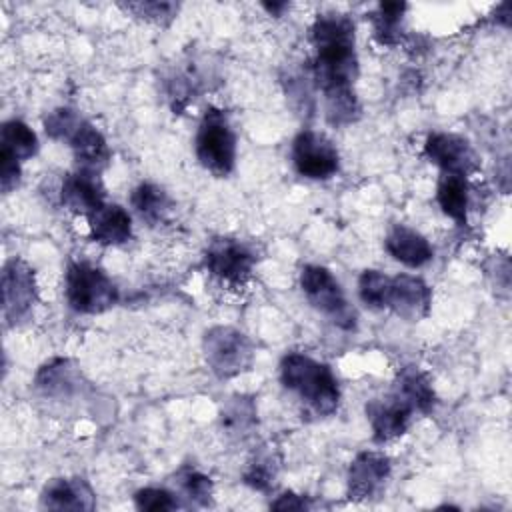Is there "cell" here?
Wrapping results in <instances>:
<instances>
[{
  "instance_id": "1",
  "label": "cell",
  "mask_w": 512,
  "mask_h": 512,
  "mask_svg": "<svg viewBox=\"0 0 512 512\" xmlns=\"http://www.w3.org/2000/svg\"><path fill=\"white\" fill-rule=\"evenodd\" d=\"M310 40L314 46V80L324 94L326 118L330 124L342 126L356 120L360 108L354 94L358 74L354 22L346 14H318Z\"/></svg>"
},
{
  "instance_id": "2",
  "label": "cell",
  "mask_w": 512,
  "mask_h": 512,
  "mask_svg": "<svg viewBox=\"0 0 512 512\" xmlns=\"http://www.w3.org/2000/svg\"><path fill=\"white\" fill-rule=\"evenodd\" d=\"M280 380L316 416H330L340 404V386L332 370L302 352H290L280 362Z\"/></svg>"
},
{
  "instance_id": "3",
  "label": "cell",
  "mask_w": 512,
  "mask_h": 512,
  "mask_svg": "<svg viewBox=\"0 0 512 512\" xmlns=\"http://www.w3.org/2000/svg\"><path fill=\"white\" fill-rule=\"evenodd\" d=\"M64 294L68 306L78 314H100L118 302V288L112 278L90 262L68 266Z\"/></svg>"
},
{
  "instance_id": "4",
  "label": "cell",
  "mask_w": 512,
  "mask_h": 512,
  "mask_svg": "<svg viewBox=\"0 0 512 512\" xmlns=\"http://www.w3.org/2000/svg\"><path fill=\"white\" fill-rule=\"evenodd\" d=\"M196 158L210 174L222 178L234 170L236 162V136L224 112L206 110L194 140Z\"/></svg>"
},
{
  "instance_id": "5",
  "label": "cell",
  "mask_w": 512,
  "mask_h": 512,
  "mask_svg": "<svg viewBox=\"0 0 512 512\" xmlns=\"http://www.w3.org/2000/svg\"><path fill=\"white\" fill-rule=\"evenodd\" d=\"M204 360L218 378H232L246 372L254 360V344L232 326H214L202 340Z\"/></svg>"
},
{
  "instance_id": "6",
  "label": "cell",
  "mask_w": 512,
  "mask_h": 512,
  "mask_svg": "<svg viewBox=\"0 0 512 512\" xmlns=\"http://www.w3.org/2000/svg\"><path fill=\"white\" fill-rule=\"evenodd\" d=\"M300 288L306 300L324 316H328L340 328H354L356 314L350 308L344 290L332 272L318 264H308L300 272Z\"/></svg>"
},
{
  "instance_id": "7",
  "label": "cell",
  "mask_w": 512,
  "mask_h": 512,
  "mask_svg": "<svg viewBox=\"0 0 512 512\" xmlns=\"http://www.w3.org/2000/svg\"><path fill=\"white\" fill-rule=\"evenodd\" d=\"M204 264L208 272L224 284L240 286L244 284L256 264V252L250 244L236 238H218L214 240L206 254Z\"/></svg>"
},
{
  "instance_id": "8",
  "label": "cell",
  "mask_w": 512,
  "mask_h": 512,
  "mask_svg": "<svg viewBox=\"0 0 512 512\" xmlns=\"http://www.w3.org/2000/svg\"><path fill=\"white\" fill-rule=\"evenodd\" d=\"M292 162L300 176L328 180L338 172L340 156L330 138L314 130H302L292 142Z\"/></svg>"
},
{
  "instance_id": "9",
  "label": "cell",
  "mask_w": 512,
  "mask_h": 512,
  "mask_svg": "<svg viewBox=\"0 0 512 512\" xmlns=\"http://www.w3.org/2000/svg\"><path fill=\"white\" fill-rule=\"evenodd\" d=\"M36 302L34 270L20 258H10L2 268V316L6 324L24 320Z\"/></svg>"
},
{
  "instance_id": "10",
  "label": "cell",
  "mask_w": 512,
  "mask_h": 512,
  "mask_svg": "<svg viewBox=\"0 0 512 512\" xmlns=\"http://www.w3.org/2000/svg\"><path fill=\"white\" fill-rule=\"evenodd\" d=\"M424 156L446 174H470L478 168L472 144L458 134L434 132L424 142Z\"/></svg>"
},
{
  "instance_id": "11",
  "label": "cell",
  "mask_w": 512,
  "mask_h": 512,
  "mask_svg": "<svg viewBox=\"0 0 512 512\" xmlns=\"http://www.w3.org/2000/svg\"><path fill=\"white\" fill-rule=\"evenodd\" d=\"M414 414V408L396 390L366 404V418L372 426V438L380 444L402 436L408 430Z\"/></svg>"
},
{
  "instance_id": "12",
  "label": "cell",
  "mask_w": 512,
  "mask_h": 512,
  "mask_svg": "<svg viewBox=\"0 0 512 512\" xmlns=\"http://www.w3.org/2000/svg\"><path fill=\"white\" fill-rule=\"evenodd\" d=\"M432 290L430 286L410 274H398L390 278L386 308L408 322H418L430 314Z\"/></svg>"
},
{
  "instance_id": "13",
  "label": "cell",
  "mask_w": 512,
  "mask_h": 512,
  "mask_svg": "<svg viewBox=\"0 0 512 512\" xmlns=\"http://www.w3.org/2000/svg\"><path fill=\"white\" fill-rule=\"evenodd\" d=\"M390 476V460L380 452H360L348 468V498L354 502L368 500L380 492Z\"/></svg>"
},
{
  "instance_id": "14",
  "label": "cell",
  "mask_w": 512,
  "mask_h": 512,
  "mask_svg": "<svg viewBox=\"0 0 512 512\" xmlns=\"http://www.w3.org/2000/svg\"><path fill=\"white\" fill-rule=\"evenodd\" d=\"M60 198L70 212H76L82 216H90L106 204L104 186L98 174L80 170V168L64 178L60 188Z\"/></svg>"
},
{
  "instance_id": "15",
  "label": "cell",
  "mask_w": 512,
  "mask_h": 512,
  "mask_svg": "<svg viewBox=\"0 0 512 512\" xmlns=\"http://www.w3.org/2000/svg\"><path fill=\"white\" fill-rule=\"evenodd\" d=\"M40 506L48 510H94V492L82 478H52L40 494Z\"/></svg>"
},
{
  "instance_id": "16",
  "label": "cell",
  "mask_w": 512,
  "mask_h": 512,
  "mask_svg": "<svg viewBox=\"0 0 512 512\" xmlns=\"http://www.w3.org/2000/svg\"><path fill=\"white\" fill-rule=\"evenodd\" d=\"M66 142H68L80 170L98 174L110 160V148L106 144V138L102 136V132L96 126H92L84 118Z\"/></svg>"
},
{
  "instance_id": "17",
  "label": "cell",
  "mask_w": 512,
  "mask_h": 512,
  "mask_svg": "<svg viewBox=\"0 0 512 512\" xmlns=\"http://www.w3.org/2000/svg\"><path fill=\"white\" fill-rule=\"evenodd\" d=\"M90 236L94 242L104 246L124 244L132 236V218L118 204H104L88 216Z\"/></svg>"
},
{
  "instance_id": "18",
  "label": "cell",
  "mask_w": 512,
  "mask_h": 512,
  "mask_svg": "<svg viewBox=\"0 0 512 512\" xmlns=\"http://www.w3.org/2000/svg\"><path fill=\"white\" fill-rule=\"evenodd\" d=\"M384 246H386V252L394 260H398L410 268H420L426 262H430L434 256L430 242L420 232H416L408 226H402V224H396L388 232Z\"/></svg>"
},
{
  "instance_id": "19",
  "label": "cell",
  "mask_w": 512,
  "mask_h": 512,
  "mask_svg": "<svg viewBox=\"0 0 512 512\" xmlns=\"http://www.w3.org/2000/svg\"><path fill=\"white\" fill-rule=\"evenodd\" d=\"M436 200L442 212L458 226L468 220V182L462 174H442L436 188Z\"/></svg>"
},
{
  "instance_id": "20",
  "label": "cell",
  "mask_w": 512,
  "mask_h": 512,
  "mask_svg": "<svg viewBox=\"0 0 512 512\" xmlns=\"http://www.w3.org/2000/svg\"><path fill=\"white\" fill-rule=\"evenodd\" d=\"M394 390L414 408L416 414H430L436 404V394L430 378L418 368H404Z\"/></svg>"
},
{
  "instance_id": "21",
  "label": "cell",
  "mask_w": 512,
  "mask_h": 512,
  "mask_svg": "<svg viewBox=\"0 0 512 512\" xmlns=\"http://www.w3.org/2000/svg\"><path fill=\"white\" fill-rule=\"evenodd\" d=\"M38 152L36 132L22 120H8L0 130V154L18 162L32 158Z\"/></svg>"
},
{
  "instance_id": "22",
  "label": "cell",
  "mask_w": 512,
  "mask_h": 512,
  "mask_svg": "<svg viewBox=\"0 0 512 512\" xmlns=\"http://www.w3.org/2000/svg\"><path fill=\"white\" fill-rule=\"evenodd\" d=\"M132 208L138 212V216L142 220H146L148 224H158L166 218V214L170 212V198L168 194L152 184V182H142L132 190L130 196Z\"/></svg>"
},
{
  "instance_id": "23",
  "label": "cell",
  "mask_w": 512,
  "mask_h": 512,
  "mask_svg": "<svg viewBox=\"0 0 512 512\" xmlns=\"http://www.w3.org/2000/svg\"><path fill=\"white\" fill-rule=\"evenodd\" d=\"M36 386L46 396L64 398L78 388V374L68 360H54L40 368V372L36 374Z\"/></svg>"
},
{
  "instance_id": "24",
  "label": "cell",
  "mask_w": 512,
  "mask_h": 512,
  "mask_svg": "<svg viewBox=\"0 0 512 512\" xmlns=\"http://www.w3.org/2000/svg\"><path fill=\"white\" fill-rule=\"evenodd\" d=\"M404 2H382L378 4L372 22H374V34L382 44H396L400 38V26L402 16L406 12Z\"/></svg>"
},
{
  "instance_id": "25",
  "label": "cell",
  "mask_w": 512,
  "mask_h": 512,
  "mask_svg": "<svg viewBox=\"0 0 512 512\" xmlns=\"http://www.w3.org/2000/svg\"><path fill=\"white\" fill-rule=\"evenodd\" d=\"M388 288H390V276L378 270H364L358 278V296L372 310L386 308Z\"/></svg>"
},
{
  "instance_id": "26",
  "label": "cell",
  "mask_w": 512,
  "mask_h": 512,
  "mask_svg": "<svg viewBox=\"0 0 512 512\" xmlns=\"http://www.w3.org/2000/svg\"><path fill=\"white\" fill-rule=\"evenodd\" d=\"M278 464L274 460L272 452H260L254 460L248 462V468L244 472V482L256 490H268L274 484Z\"/></svg>"
},
{
  "instance_id": "27",
  "label": "cell",
  "mask_w": 512,
  "mask_h": 512,
  "mask_svg": "<svg viewBox=\"0 0 512 512\" xmlns=\"http://www.w3.org/2000/svg\"><path fill=\"white\" fill-rule=\"evenodd\" d=\"M178 484L180 488L184 490V494L194 502V504H200V506H208L212 502V492H214V486H212V480L194 470V468H184L180 474H178Z\"/></svg>"
},
{
  "instance_id": "28",
  "label": "cell",
  "mask_w": 512,
  "mask_h": 512,
  "mask_svg": "<svg viewBox=\"0 0 512 512\" xmlns=\"http://www.w3.org/2000/svg\"><path fill=\"white\" fill-rule=\"evenodd\" d=\"M82 122V116L72 108H56L46 114L44 130L52 140L66 142L76 126Z\"/></svg>"
},
{
  "instance_id": "29",
  "label": "cell",
  "mask_w": 512,
  "mask_h": 512,
  "mask_svg": "<svg viewBox=\"0 0 512 512\" xmlns=\"http://www.w3.org/2000/svg\"><path fill=\"white\" fill-rule=\"evenodd\" d=\"M134 504L138 510H150V512H160V510H174L178 508V500L172 492L164 488H140L134 494Z\"/></svg>"
},
{
  "instance_id": "30",
  "label": "cell",
  "mask_w": 512,
  "mask_h": 512,
  "mask_svg": "<svg viewBox=\"0 0 512 512\" xmlns=\"http://www.w3.org/2000/svg\"><path fill=\"white\" fill-rule=\"evenodd\" d=\"M254 416H256V410L250 400L232 398V402L222 412V422L228 430L238 432V430H246L254 422Z\"/></svg>"
},
{
  "instance_id": "31",
  "label": "cell",
  "mask_w": 512,
  "mask_h": 512,
  "mask_svg": "<svg viewBox=\"0 0 512 512\" xmlns=\"http://www.w3.org/2000/svg\"><path fill=\"white\" fill-rule=\"evenodd\" d=\"M124 8L134 12V16H140L152 22L172 20L178 12V6L172 2H132V4H124Z\"/></svg>"
},
{
  "instance_id": "32",
  "label": "cell",
  "mask_w": 512,
  "mask_h": 512,
  "mask_svg": "<svg viewBox=\"0 0 512 512\" xmlns=\"http://www.w3.org/2000/svg\"><path fill=\"white\" fill-rule=\"evenodd\" d=\"M20 182V162L0 154V184H2V192H10L12 188H16Z\"/></svg>"
},
{
  "instance_id": "33",
  "label": "cell",
  "mask_w": 512,
  "mask_h": 512,
  "mask_svg": "<svg viewBox=\"0 0 512 512\" xmlns=\"http://www.w3.org/2000/svg\"><path fill=\"white\" fill-rule=\"evenodd\" d=\"M270 508H274V510H306V508H310V502H308V498H304L300 494L284 492L270 504Z\"/></svg>"
},
{
  "instance_id": "34",
  "label": "cell",
  "mask_w": 512,
  "mask_h": 512,
  "mask_svg": "<svg viewBox=\"0 0 512 512\" xmlns=\"http://www.w3.org/2000/svg\"><path fill=\"white\" fill-rule=\"evenodd\" d=\"M270 14H274V16H278L280 14V10H284L286 8V2H278V4H262Z\"/></svg>"
}]
</instances>
